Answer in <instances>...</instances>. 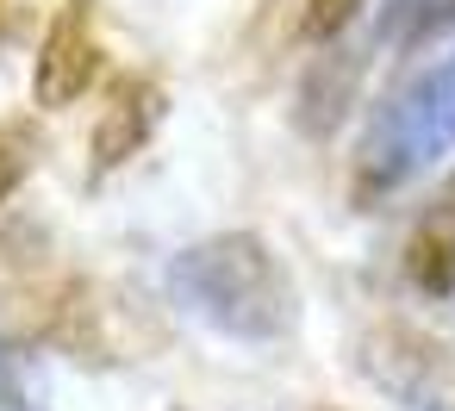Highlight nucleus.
Here are the masks:
<instances>
[{"instance_id":"nucleus-1","label":"nucleus","mask_w":455,"mask_h":411,"mask_svg":"<svg viewBox=\"0 0 455 411\" xmlns=\"http://www.w3.org/2000/svg\"><path fill=\"white\" fill-rule=\"evenodd\" d=\"M169 293L188 318L231 343H281L299 324V293L256 231H219L169 262Z\"/></svg>"},{"instance_id":"nucleus-2","label":"nucleus","mask_w":455,"mask_h":411,"mask_svg":"<svg viewBox=\"0 0 455 411\" xmlns=\"http://www.w3.org/2000/svg\"><path fill=\"white\" fill-rule=\"evenodd\" d=\"M443 150H455V57L436 63L418 88H405V94L368 125L362 156H355L362 194L399 187L405 175L430 169Z\"/></svg>"},{"instance_id":"nucleus-3","label":"nucleus","mask_w":455,"mask_h":411,"mask_svg":"<svg viewBox=\"0 0 455 411\" xmlns=\"http://www.w3.org/2000/svg\"><path fill=\"white\" fill-rule=\"evenodd\" d=\"M362 368L374 386H387L411 411H455V355H443L430 336H418L405 324L374 330L362 349Z\"/></svg>"},{"instance_id":"nucleus-4","label":"nucleus","mask_w":455,"mask_h":411,"mask_svg":"<svg viewBox=\"0 0 455 411\" xmlns=\"http://www.w3.org/2000/svg\"><path fill=\"white\" fill-rule=\"evenodd\" d=\"M94 69H100V44H94L88 26L69 13V20L44 38V57H38V75H32L38 107H69V100L94 82Z\"/></svg>"},{"instance_id":"nucleus-5","label":"nucleus","mask_w":455,"mask_h":411,"mask_svg":"<svg viewBox=\"0 0 455 411\" xmlns=\"http://www.w3.org/2000/svg\"><path fill=\"white\" fill-rule=\"evenodd\" d=\"M405 274L424 287V293H449L455 287V187L436 194L405 243Z\"/></svg>"},{"instance_id":"nucleus-6","label":"nucleus","mask_w":455,"mask_h":411,"mask_svg":"<svg viewBox=\"0 0 455 411\" xmlns=\"http://www.w3.org/2000/svg\"><path fill=\"white\" fill-rule=\"evenodd\" d=\"M455 20V0H387L380 7V44H424Z\"/></svg>"},{"instance_id":"nucleus-7","label":"nucleus","mask_w":455,"mask_h":411,"mask_svg":"<svg viewBox=\"0 0 455 411\" xmlns=\"http://www.w3.org/2000/svg\"><path fill=\"white\" fill-rule=\"evenodd\" d=\"M138 138H144V107H132V100H125V107L113 113V125H100V138H94V162H100V169L125 162Z\"/></svg>"},{"instance_id":"nucleus-8","label":"nucleus","mask_w":455,"mask_h":411,"mask_svg":"<svg viewBox=\"0 0 455 411\" xmlns=\"http://www.w3.org/2000/svg\"><path fill=\"white\" fill-rule=\"evenodd\" d=\"M355 7H362V0H306V38H312V44L337 38V32L355 20Z\"/></svg>"},{"instance_id":"nucleus-9","label":"nucleus","mask_w":455,"mask_h":411,"mask_svg":"<svg viewBox=\"0 0 455 411\" xmlns=\"http://www.w3.org/2000/svg\"><path fill=\"white\" fill-rule=\"evenodd\" d=\"M32 405V392H26V380H20V368L0 355V411H26Z\"/></svg>"},{"instance_id":"nucleus-10","label":"nucleus","mask_w":455,"mask_h":411,"mask_svg":"<svg viewBox=\"0 0 455 411\" xmlns=\"http://www.w3.org/2000/svg\"><path fill=\"white\" fill-rule=\"evenodd\" d=\"M20 175H26V156H20V144H7V138H0V200H7V194L20 187Z\"/></svg>"}]
</instances>
